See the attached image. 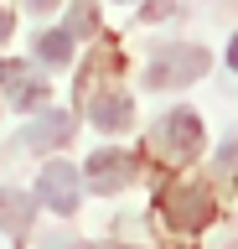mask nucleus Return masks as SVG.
<instances>
[{
  "mask_svg": "<svg viewBox=\"0 0 238 249\" xmlns=\"http://www.w3.org/2000/svg\"><path fill=\"white\" fill-rule=\"evenodd\" d=\"M207 73V52L202 47H166L150 57L145 68V89H176V83H187V78H202Z\"/></svg>",
  "mask_w": 238,
  "mask_h": 249,
  "instance_id": "obj_1",
  "label": "nucleus"
},
{
  "mask_svg": "<svg viewBox=\"0 0 238 249\" xmlns=\"http://www.w3.org/2000/svg\"><path fill=\"white\" fill-rule=\"evenodd\" d=\"M36 197L47 202L52 213H73V208H78V197H83V177H78V166H67V161H52V166H42Z\"/></svg>",
  "mask_w": 238,
  "mask_h": 249,
  "instance_id": "obj_2",
  "label": "nucleus"
},
{
  "mask_svg": "<svg viewBox=\"0 0 238 249\" xmlns=\"http://www.w3.org/2000/svg\"><path fill=\"white\" fill-rule=\"evenodd\" d=\"M160 208H166V223L171 229H202L207 218H212V197H207L202 187H171L160 197Z\"/></svg>",
  "mask_w": 238,
  "mask_h": 249,
  "instance_id": "obj_3",
  "label": "nucleus"
},
{
  "mask_svg": "<svg viewBox=\"0 0 238 249\" xmlns=\"http://www.w3.org/2000/svg\"><path fill=\"white\" fill-rule=\"evenodd\" d=\"M83 177H88L94 192H119L125 182H135V156L129 151H98V156H88Z\"/></svg>",
  "mask_w": 238,
  "mask_h": 249,
  "instance_id": "obj_4",
  "label": "nucleus"
},
{
  "mask_svg": "<svg viewBox=\"0 0 238 249\" xmlns=\"http://www.w3.org/2000/svg\"><path fill=\"white\" fill-rule=\"evenodd\" d=\"M0 89H5V99H11L16 109H42L47 104V83H42L26 62H16V57L0 62Z\"/></svg>",
  "mask_w": 238,
  "mask_h": 249,
  "instance_id": "obj_5",
  "label": "nucleus"
},
{
  "mask_svg": "<svg viewBox=\"0 0 238 249\" xmlns=\"http://www.w3.org/2000/svg\"><path fill=\"white\" fill-rule=\"evenodd\" d=\"M88 114H94L98 130H129V124H135V99H129L125 89H104V93H94Z\"/></svg>",
  "mask_w": 238,
  "mask_h": 249,
  "instance_id": "obj_6",
  "label": "nucleus"
},
{
  "mask_svg": "<svg viewBox=\"0 0 238 249\" xmlns=\"http://www.w3.org/2000/svg\"><path fill=\"white\" fill-rule=\"evenodd\" d=\"M160 140H166L176 156H191L202 145V120H197L191 109H171V114L160 120Z\"/></svg>",
  "mask_w": 238,
  "mask_h": 249,
  "instance_id": "obj_7",
  "label": "nucleus"
},
{
  "mask_svg": "<svg viewBox=\"0 0 238 249\" xmlns=\"http://www.w3.org/2000/svg\"><path fill=\"white\" fill-rule=\"evenodd\" d=\"M32 213H36V208H32V197H26L21 187H0V229H5V233L21 239V233L32 229Z\"/></svg>",
  "mask_w": 238,
  "mask_h": 249,
  "instance_id": "obj_8",
  "label": "nucleus"
},
{
  "mask_svg": "<svg viewBox=\"0 0 238 249\" xmlns=\"http://www.w3.org/2000/svg\"><path fill=\"white\" fill-rule=\"evenodd\" d=\"M67 135H73V120H67V114H42V120L26 130V145H32V151H52V145H63Z\"/></svg>",
  "mask_w": 238,
  "mask_h": 249,
  "instance_id": "obj_9",
  "label": "nucleus"
},
{
  "mask_svg": "<svg viewBox=\"0 0 238 249\" xmlns=\"http://www.w3.org/2000/svg\"><path fill=\"white\" fill-rule=\"evenodd\" d=\"M36 57L42 62H67L73 57V31H42V36H36Z\"/></svg>",
  "mask_w": 238,
  "mask_h": 249,
  "instance_id": "obj_10",
  "label": "nucleus"
},
{
  "mask_svg": "<svg viewBox=\"0 0 238 249\" xmlns=\"http://www.w3.org/2000/svg\"><path fill=\"white\" fill-rule=\"evenodd\" d=\"M218 166L238 171V135H228V140H222V151H218Z\"/></svg>",
  "mask_w": 238,
  "mask_h": 249,
  "instance_id": "obj_11",
  "label": "nucleus"
},
{
  "mask_svg": "<svg viewBox=\"0 0 238 249\" xmlns=\"http://www.w3.org/2000/svg\"><path fill=\"white\" fill-rule=\"evenodd\" d=\"M5 36H11V11L0 5V42H5Z\"/></svg>",
  "mask_w": 238,
  "mask_h": 249,
  "instance_id": "obj_12",
  "label": "nucleus"
},
{
  "mask_svg": "<svg viewBox=\"0 0 238 249\" xmlns=\"http://www.w3.org/2000/svg\"><path fill=\"white\" fill-rule=\"evenodd\" d=\"M228 68H233V73H238V36H233V42H228Z\"/></svg>",
  "mask_w": 238,
  "mask_h": 249,
  "instance_id": "obj_13",
  "label": "nucleus"
},
{
  "mask_svg": "<svg viewBox=\"0 0 238 249\" xmlns=\"http://www.w3.org/2000/svg\"><path fill=\"white\" fill-rule=\"evenodd\" d=\"M47 5H57V0H32V11H47Z\"/></svg>",
  "mask_w": 238,
  "mask_h": 249,
  "instance_id": "obj_14",
  "label": "nucleus"
}]
</instances>
